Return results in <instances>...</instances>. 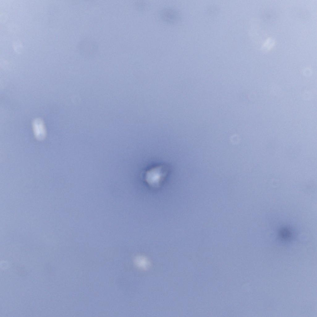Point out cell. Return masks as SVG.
Masks as SVG:
<instances>
[{
	"label": "cell",
	"instance_id": "cell-2",
	"mask_svg": "<svg viewBox=\"0 0 317 317\" xmlns=\"http://www.w3.org/2000/svg\"><path fill=\"white\" fill-rule=\"evenodd\" d=\"M33 128L36 137L39 139L43 138L46 134V130L43 122L40 119H36L33 122Z\"/></svg>",
	"mask_w": 317,
	"mask_h": 317
},
{
	"label": "cell",
	"instance_id": "cell-3",
	"mask_svg": "<svg viewBox=\"0 0 317 317\" xmlns=\"http://www.w3.org/2000/svg\"><path fill=\"white\" fill-rule=\"evenodd\" d=\"M137 263L141 267H144L147 265V263L146 260L143 258H139L137 259Z\"/></svg>",
	"mask_w": 317,
	"mask_h": 317
},
{
	"label": "cell",
	"instance_id": "cell-1",
	"mask_svg": "<svg viewBox=\"0 0 317 317\" xmlns=\"http://www.w3.org/2000/svg\"><path fill=\"white\" fill-rule=\"evenodd\" d=\"M165 172L163 168L157 167L147 171L145 176L146 181L149 185L156 186L159 184L165 176Z\"/></svg>",
	"mask_w": 317,
	"mask_h": 317
}]
</instances>
